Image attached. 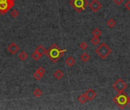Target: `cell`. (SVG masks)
<instances>
[{
  "mask_svg": "<svg viewBox=\"0 0 130 110\" xmlns=\"http://www.w3.org/2000/svg\"><path fill=\"white\" fill-rule=\"evenodd\" d=\"M85 94L87 99L88 101H92L94 99H95L96 96H97V92H96L94 90H92V89L87 90L85 92Z\"/></svg>",
  "mask_w": 130,
  "mask_h": 110,
  "instance_id": "obj_9",
  "label": "cell"
},
{
  "mask_svg": "<svg viewBox=\"0 0 130 110\" xmlns=\"http://www.w3.org/2000/svg\"><path fill=\"white\" fill-rule=\"evenodd\" d=\"M65 51V49L62 50L56 44H53L48 50H47L46 54H47V56L52 62L57 63L59 60L63 56Z\"/></svg>",
  "mask_w": 130,
  "mask_h": 110,
  "instance_id": "obj_1",
  "label": "cell"
},
{
  "mask_svg": "<svg viewBox=\"0 0 130 110\" xmlns=\"http://www.w3.org/2000/svg\"><path fill=\"white\" fill-rule=\"evenodd\" d=\"M89 8L92 12H98L100 8H102V4L99 2L98 0H93V1L89 4Z\"/></svg>",
  "mask_w": 130,
  "mask_h": 110,
  "instance_id": "obj_7",
  "label": "cell"
},
{
  "mask_svg": "<svg viewBox=\"0 0 130 110\" xmlns=\"http://www.w3.org/2000/svg\"><path fill=\"white\" fill-rule=\"evenodd\" d=\"M37 72H39V73L41 74V75H44L45 74V73H46V70H45V69L43 68V67H40L37 70Z\"/></svg>",
  "mask_w": 130,
  "mask_h": 110,
  "instance_id": "obj_24",
  "label": "cell"
},
{
  "mask_svg": "<svg viewBox=\"0 0 130 110\" xmlns=\"http://www.w3.org/2000/svg\"><path fill=\"white\" fill-rule=\"evenodd\" d=\"M53 76L56 79H61L62 77H64V73L61 70H57L55 71V73H54Z\"/></svg>",
  "mask_w": 130,
  "mask_h": 110,
  "instance_id": "obj_10",
  "label": "cell"
},
{
  "mask_svg": "<svg viewBox=\"0 0 130 110\" xmlns=\"http://www.w3.org/2000/svg\"><path fill=\"white\" fill-rule=\"evenodd\" d=\"M78 101H79V103H81V104H84V103H85L87 101V97L85 96V94H81V96H78Z\"/></svg>",
  "mask_w": 130,
  "mask_h": 110,
  "instance_id": "obj_17",
  "label": "cell"
},
{
  "mask_svg": "<svg viewBox=\"0 0 130 110\" xmlns=\"http://www.w3.org/2000/svg\"><path fill=\"white\" fill-rule=\"evenodd\" d=\"M112 87L114 88V90L118 92V93H119V92H122L123 91H125V89H127L128 85L123 81L122 79L119 78L116 80V82L114 83V85H113Z\"/></svg>",
  "mask_w": 130,
  "mask_h": 110,
  "instance_id": "obj_6",
  "label": "cell"
},
{
  "mask_svg": "<svg viewBox=\"0 0 130 110\" xmlns=\"http://www.w3.org/2000/svg\"><path fill=\"white\" fill-rule=\"evenodd\" d=\"M91 44H93V45H98L99 43H100V39H99V37H92V39L91 40Z\"/></svg>",
  "mask_w": 130,
  "mask_h": 110,
  "instance_id": "obj_20",
  "label": "cell"
},
{
  "mask_svg": "<svg viewBox=\"0 0 130 110\" xmlns=\"http://www.w3.org/2000/svg\"><path fill=\"white\" fill-rule=\"evenodd\" d=\"M95 51L100 58L104 60V59H106L109 55L111 54L112 50L110 48H109V46L107 44L102 43L99 47L96 48Z\"/></svg>",
  "mask_w": 130,
  "mask_h": 110,
  "instance_id": "obj_3",
  "label": "cell"
},
{
  "mask_svg": "<svg viewBox=\"0 0 130 110\" xmlns=\"http://www.w3.org/2000/svg\"><path fill=\"white\" fill-rule=\"evenodd\" d=\"M79 47H80V48H81L82 50H86L87 48H88V44H87L86 42L83 41L80 44H79Z\"/></svg>",
  "mask_w": 130,
  "mask_h": 110,
  "instance_id": "obj_23",
  "label": "cell"
},
{
  "mask_svg": "<svg viewBox=\"0 0 130 110\" xmlns=\"http://www.w3.org/2000/svg\"><path fill=\"white\" fill-rule=\"evenodd\" d=\"M107 26L109 28H114L115 26H116V21L114 19V18H110L109 19L107 22Z\"/></svg>",
  "mask_w": 130,
  "mask_h": 110,
  "instance_id": "obj_12",
  "label": "cell"
},
{
  "mask_svg": "<svg viewBox=\"0 0 130 110\" xmlns=\"http://www.w3.org/2000/svg\"><path fill=\"white\" fill-rule=\"evenodd\" d=\"M33 95H34L36 97H37V98H39V97H40L42 95H43V92H42V90H40V89L37 88L34 91H33Z\"/></svg>",
  "mask_w": 130,
  "mask_h": 110,
  "instance_id": "obj_19",
  "label": "cell"
},
{
  "mask_svg": "<svg viewBox=\"0 0 130 110\" xmlns=\"http://www.w3.org/2000/svg\"><path fill=\"white\" fill-rule=\"evenodd\" d=\"M81 60L84 62H87V61H89L90 59H91V56L90 55L87 54V53H83L81 55Z\"/></svg>",
  "mask_w": 130,
  "mask_h": 110,
  "instance_id": "obj_14",
  "label": "cell"
},
{
  "mask_svg": "<svg viewBox=\"0 0 130 110\" xmlns=\"http://www.w3.org/2000/svg\"><path fill=\"white\" fill-rule=\"evenodd\" d=\"M15 0H0V14L5 15L15 6Z\"/></svg>",
  "mask_w": 130,
  "mask_h": 110,
  "instance_id": "obj_5",
  "label": "cell"
},
{
  "mask_svg": "<svg viewBox=\"0 0 130 110\" xmlns=\"http://www.w3.org/2000/svg\"><path fill=\"white\" fill-rule=\"evenodd\" d=\"M36 50L38 53H40L42 56H43V54H46V52H47V50H46V48L43 47V45H39L38 47L37 48V49H36Z\"/></svg>",
  "mask_w": 130,
  "mask_h": 110,
  "instance_id": "obj_13",
  "label": "cell"
},
{
  "mask_svg": "<svg viewBox=\"0 0 130 110\" xmlns=\"http://www.w3.org/2000/svg\"><path fill=\"white\" fill-rule=\"evenodd\" d=\"M125 8H126L127 10L130 11V0H129V1L126 2V3L125 4Z\"/></svg>",
  "mask_w": 130,
  "mask_h": 110,
  "instance_id": "obj_26",
  "label": "cell"
},
{
  "mask_svg": "<svg viewBox=\"0 0 130 110\" xmlns=\"http://www.w3.org/2000/svg\"><path fill=\"white\" fill-rule=\"evenodd\" d=\"M19 15V12L17 10V9H14V10H12L11 12V17H13V18H17Z\"/></svg>",
  "mask_w": 130,
  "mask_h": 110,
  "instance_id": "obj_22",
  "label": "cell"
},
{
  "mask_svg": "<svg viewBox=\"0 0 130 110\" xmlns=\"http://www.w3.org/2000/svg\"><path fill=\"white\" fill-rule=\"evenodd\" d=\"M18 57L21 61H26L27 57H28V54L26 53V52H24V51H22V52H21L20 54L18 55Z\"/></svg>",
  "mask_w": 130,
  "mask_h": 110,
  "instance_id": "obj_15",
  "label": "cell"
},
{
  "mask_svg": "<svg viewBox=\"0 0 130 110\" xmlns=\"http://www.w3.org/2000/svg\"><path fill=\"white\" fill-rule=\"evenodd\" d=\"M113 101L118 105V106L120 109H125V107L129 105V103H130V97L128 96L127 93L123 91L122 92H119V93L116 96L114 99H113Z\"/></svg>",
  "mask_w": 130,
  "mask_h": 110,
  "instance_id": "obj_2",
  "label": "cell"
},
{
  "mask_svg": "<svg viewBox=\"0 0 130 110\" xmlns=\"http://www.w3.org/2000/svg\"><path fill=\"white\" fill-rule=\"evenodd\" d=\"M19 49H20L19 46L17 45L15 43H14V42H12V43H11L8 46V50L9 51L10 54H13V55H15L18 53Z\"/></svg>",
  "mask_w": 130,
  "mask_h": 110,
  "instance_id": "obj_8",
  "label": "cell"
},
{
  "mask_svg": "<svg viewBox=\"0 0 130 110\" xmlns=\"http://www.w3.org/2000/svg\"><path fill=\"white\" fill-rule=\"evenodd\" d=\"M31 57H32V58H33L34 61H38L39 59H40V57H42V55H41L40 53L37 52V50H34V52H33V53L31 54Z\"/></svg>",
  "mask_w": 130,
  "mask_h": 110,
  "instance_id": "obj_16",
  "label": "cell"
},
{
  "mask_svg": "<svg viewBox=\"0 0 130 110\" xmlns=\"http://www.w3.org/2000/svg\"><path fill=\"white\" fill-rule=\"evenodd\" d=\"M65 63L68 67H72L75 63V60L72 57H69L65 60Z\"/></svg>",
  "mask_w": 130,
  "mask_h": 110,
  "instance_id": "obj_11",
  "label": "cell"
},
{
  "mask_svg": "<svg viewBox=\"0 0 130 110\" xmlns=\"http://www.w3.org/2000/svg\"><path fill=\"white\" fill-rule=\"evenodd\" d=\"M129 105V109H130V103H129V105Z\"/></svg>",
  "mask_w": 130,
  "mask_h": 110,
  "instance_id": "obj_27",
  "label": "cell"
},
{
  "mask_svg": "<svg viewBox=\"0 0 130 110\" xmlns=\"http://www.w3.org/2000/svg\"><path fill=\"white\" fill-rule=\"evenodd\" d=\"M69 3L71 6L78 12H81L85 10L86 7L88 5L87 0H71Z\"/></svg>",
  "mask_w": 130,
  "mask_h": 110,
  "instance_id": "obj_4",
  "label": "cell"
},
{
  "mask_svg": "<svg viewBox=\"0 0 130 110\" xmlns=\"http://www.w3.org/2000/svg\"><path fill=\"white\" fill-rule=\"evenodd\" d=\"M43 75H41L39 72H37V71H36L35 73H34V74H33V77H34L37 80H40L42 77H43Z\"/></svg>",
  "mask_w": 130,
  "mask_h": 110,
  "instance_id": "obj_21",
  "label": "cell"
},
{
  "mask_svg": "<svg viewBox=\"0 0 130 110\" xmlns=\"http://www.w3.org/2000/svg\"><path fill=\"white\" fill-rule=\"evenodd\" d=\"M123 1H124V0H114V3L116 4V5H117V6H120L121 4L123 2Z\"/></svg>",
  "mask_w": 130,
  "mask_h": 110,
  "instance_id": "obj_25",
  "label": "cell"
},
{
  "mask_svg": "<svg viewBox=\"0 0 130 110\" xmlns=\"http://www.w3.org/2000/svg\"><path fill=\"white\" fill-rule=\"evenodd\" d=\"M101 34H102V32L99 28H95L94 30L92 31V35H93L94 37H99L100 35H101Z\"/></svg>",
  "mask_w": 130,
  "mask_h": 110,
  "instance_id": "obj_18",
  "label": "cell"
}]
</instances>
